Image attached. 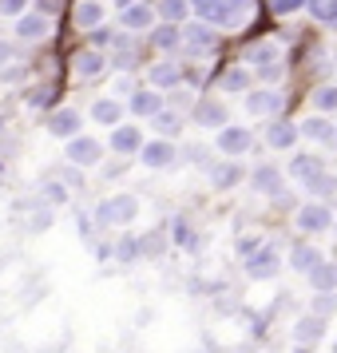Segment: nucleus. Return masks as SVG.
Segmentation results:
<instances>
[{
    "mask_svg": "<svg viewBox=\"0 0 337 353\" xmlns=\"http://www.w3.org/2000/svg\"><path fill=\"white\" fill-rule=\"evenodd\" d=\"M163 108H167V103H163V96L155 92V88H147V92H135V96H131V108H127V112L139 115V119H155Z\"/></svg>",
    "mask_w": 337,
    "mask_h": 353,
    "instance_id": "nucleus-13",
    "label": "nucleus"
},
{
    "mask_svg": "<svg viewBox=\"0 0 337 353\" xmlns=\"http://www.w3.org/2000/svg\"><path fill=\"white\" fill-rule=\"evenodd\" d=\"M305 0H270V8L278 12V17H289V12H298Z\"/></svg>",
    "mask_w": 337,
    "mask_h": 353,
    "instance_id": "nucleus-40",
    "label": "nucleus"
},
{
    "mask_svg": "<svg viewBox=\"0 0 337 353\" xmlns=\"http://www.w3.org/2000/svg\"><path fill=\"white\" fill-rule=\"evenodd\" d=\"M119 115H123V108L115 99H99L96 108H92V119L96 123H108V128H119Z\"/></svg>",
    "mask_w": 337,
    "mask_h": 353,
    "instance_id": "nucleus-30",
    "label": "nucleus"
},
{
    "mask_svg": "<svg viewBox=\"0 0 337 353\" xmlns=\"http://www.w3.org/2000/svg\"><path fill=\"white\" fill-rule=\"evenodd\" d=\"M305 191H309V194H318V199H325V194H334V191H337V175H329V171H325V175L314 179V183H309Z\"/></svg>",
    "mask_w": 337,
    "mask_h": 353,
    "instance_id": "nucleus-36",
    "label": "nucleus"
},
{
    "mask_svg": "<svg viewBox=\"0 0 337 353\" xmlns=\"http://www.w3.org/2000/svg\"><path fill=\"white\" fill-rule=\"evenodd\" d=\"M175 143L171 139H147L143 143V151H139V159H143V167L147 171H159V167H171L175 163Z\"/></svg>",
    "mask_w": 337,
    "mask_h": 353,
    "instance_id": "nucleus-6",
    "label": "nucleus"
},
{
    "mask_svg": "<svg viewBox=\"0 0 337 353\" xmlns=\"http://www.w3.org/2000/svg\"><path fill=\"white\" fill-rule=\"evenodd\" d=\"M115 4H119V8H131V0H115Z\"/></svg>",
    "mask_w": 337,
    "mask_h": 353,
    "instance_id": "nucleus-48",
    "label": "nucleus"
},
{
    "mask_svg": "<svg viewBox=\"0 0 337 353\" xmlns=\"http://www.w3.org/2000/svg\"><path fill=\"white\" fill-rule=\"evenodd\" d=\"M191 103V92H175V108H187Z\"/></svg>",
    "mask_w": 337,
    "mask_h": 353,
    "instance_id": "nucleus-46",
    "label": "nucleus"
},
{
    "mask_svg": "<svg viewBox=\"0 0 337 353\" xmlns=\"http://www.w3.org/2000/svg\"><path fill=\"white\" fill-rule=\"evenodd\" d=\"M302 131H298V123H286V119H278V123H270V131H266V143L274 147V151H286V147H294V139H298Z\"/></svg>",
    "mask_w": 337,
    "mask_h": 353,
    "instance_id": "nucleus-23",
    "label": "nucleus"
},
{
    "mask_svg": "<svg viewBox=\"0 0 337 353\" xmlns=\"http://www.w3.org/2000/svg\"><path fill=\"white\" fill-rule=\"evenodd\" d=\"M80 128H83V119H80L76 108H60V112H52V119H48V131L56 139H76Z\"/></svg>",
    "mask_w": 337,
    "mask_h": 353,
    "instance_id": "nucleus-8",
    "label": "nucleus"
},
{
    "mask_svg": "<svg viewBox=\"0 0 337 353\" xmlns=\"http://www.w3.org/2000/svg\"><path fill=\"white\" fill-rule=\"evenodd\" d=\"M151 44L159 52H171L183 44V28H175V24H159V28H151Z\"/></svg>",
    "mask_w": 337,
    "mask_h": 353,
    "instance_id": "nucleus-27",
    "label": "nucleus"
},
{
    "mask_svg": "<svg viewBox=\"0 0 337 353\" xmlns=\"http://www.w3.org/2000/svg\"><path fill=\"white\" fill-rule=\"evenodd\" d=\"M187 12H191V0H159L155 4V17H163V24H183L187 20Z\"/></svg>",
    "mask_w": 337,
    "mask_h": 353,
    "instance_id": "nucleus-26",
    "label": "nucleus"
},
{
    "mask_svg": "<svg viewBox=\"0 0 337 353\" xmlns=\"http://www.w3.org/2000/svg\"><path fill=\"white\" fill-rule=\"evenodd\" d=\"M72 68H76V76H80V80H99V72H103V56H99L96 48L76 52V60H72Z\"/></svg>",
    "mask_w": 337,
    "mask_h": 353,
    "instance_id": "nucleus-22",
    "label": "nucleus"
},
{
    "mask_svg": "<svg viewBox=\"0 0 337 353\" xmlns=\"http://www.w3.org/2000/svg\"><path fill=\"white\" fill-rule=\"evenodd\" d=\"M214 143H218V151H223V155H246V151L254 147V135H250L246 128H230V123H226L223 135H218Z\"/></svg>",
    "mask_w": 337,
    "mask_h": 353,
    "instance_id": "nucleus-9",
    "label": "nucleus"
},
{
    "mask_svg": "<svg viewBox=\"0 0 337 353\" xmlns=\"http://www.w3.org/2000/svg\"><path fill=\"white\" fill-rule=\"evenodd\" d=\"M194 119H198L203 128H226V108L223 103H198V108H194Z\"/></svg>",
    "mask_w": 337,
    "mask_h": 353,
    "instance_id": "nucleus-29",
    "label": "nucleus"
},
{
    "mask_svg": "<svg viewBox=\"0 0 337 353\" xmlns=\"http://www.w3.org/2000/svg\"><path fill=\"white\" fill-rule=\"evenodd\" d=\"M321 330H325V321L314 318V314H305V318L294 321V341L298 345H314V341H321Z\"/></svg>",
    "mask_w": 337,
    "mask_h": 353,
    "instance_id": "nucleus-24",
    "label": "nucleus"
},
{
    "mask_svg": "<svg viewBox=\"0 0 337 353\" xmlns=\"http://www.w3.org/2000/svg\"><path fill=\"white\" fill-rule=\"evenodd\" d=\"M99 155H103L99 139H88V135H76V139H68V159H72V163H80V167H92V163H99Z\"/></svg>",
    "mask_w": 337,
    "mask_h": 353,
    "instance_id": "nucleus-10",
    "label": "nucleus"
},
{
    "mask_svg": "<svg viewBox=\"0 0 337 353\" xmlns=\"http://www.w3.org/2000/svg\"><path fill=\"white\" fill-rule=\"evenodd\" d=\"M278 60H282V44L278 40H258V44H250V48L242 52V64L250 68H278Z\"/></svg>",
    "mask_w": 337,
    "mask_h": 353,
    "instance_id": "nucleus-5",
    "label": "nucleus"
},
{
    "mask_svg": "<svg viewBox=\"0 0 337 353\" xmlns=\"http://www.w3.org/2000/svg\"><path fill=\"white\" fill-rule=\"evenodd\" d=\"M24 8H28V0H0V12L4 17H24Z\"/></svg>",
    "mask_w": 337,
    "mask_h": 353,
    "instance_id": "nucleus-39",
    "label": "nucleus"
},
{
    "mask_svg": "<svg viewBox=\"0 0 337 353\" xmlns=\"http://www.w3.org/2000/svg\"><path fill=\"white\" fill-rule=\"evenodd\" d=\"M191 12L214 28H242L250 20V0H191Z\"/></svg>",
    "mask_w": 337,
    "mask_h": 353,
    "instance_id": "nucleus-1",
    "label": "nucleus"
},
{
    "mask_svg": "<svg viewBox=\"0 0 337 353\" xmlns=\"http://www.w3.org/2000/svg\"><path fill=\"white\" fill-rule=\"evenodd\" d=\"M223 92H246V88H250V76H246V72H242V68H230V72H223Z\"/></svg>",
    "mask_w": 337,
    "mask_h": 353,
    "instance_id": "nucleus-33",
    "label": "nucleus"
},
{
    "mask_svg": "<svg viewBox=\"0 0 337 353\" xmlns=\"http://www.w3.org/2000/svg\"><path fill=\"white\" fill-rule=\"evenodd\" d=\"M44 199L48 203H64V187L60 183H44Z\"/></svg>",
    "mask_w": 337,
    "mask_h": 353,
    "instance_id": "nucleus-44",
    "label": "nucleus"
},
{
    "mask_svg": "<svg viewBox=\"0 0 337 353\" xmlns=\"http://www.w3.org/2000/svg\"><path fill=\"white\" fill-rule=\"evenodd\" d=\"M289 175L298 179L302 187H309L314 179H321V175H325V167H321V159H318V155H294V163H289Z\"/></svg>",
    "mask_w": 337,
    "mask_h": 353,
    "instance_id": "nucleus-15",
    "label": "nucleus"
},
{
    "mask_svg": "<svg viewBox=\"0 0 337 353\" xmlns=\"http://www.w3.org/2000/svg\"><path fill=\"white\" fill-rule=\"evenodd\" d=\"M147 80H151V88H155V92H159V88H178L183 72H178V64L163 60V64H151V68H147Z\"/></svg>",
    "mask_w": 337,
    "mask_h": 353,
    "instance_id": "nucleus-18",
    "label": "nucleus"
},
{
    "mask_svg": "<svg viewBox=\"0 0 337 353\" xmlns=\"http://www.w3.org/2000/svg\"><path fill=\"white\" fill-rule=\"evenodd\" d=\"M8 60H12V44H4V40H0V64H8Z\"/></svg>",
    "mask_w": 337,
    "mask_h": 353,
    "instance_id": "nucleus-45",
    "label": "nucleus"
},
{
    "mask_svg": "<svg viewBox=\"0 0 337 353\" xmlns=\"http://www.w3.org/2000/svg\"><path fill=\"white\" fill-rule=\"evenodd\" d=\"M314 108H318L321 115L337 112V83H325V88H318V92H314Z\"/></svg>",
    "mask_w": 337,
    "mask_h": 353,
    "instance_id": "nucleus-32",
    "label": "nucleus"
},
{
    "mask_svg": "<svg viewBox=\"0 0 337 353\" xmlns=\"http://www.w3.org/2000/svg\"><path fill=\"white\" fill-rule=\"evenodd\" d=\"M183 52L194 56V60L214 56V52H218V36H214V28H210V24H187V28H183Z\"/></svg>",
    "mask_w": 337,
    "mask_h": 353,
    "instance_id": "nucleus-3",
    "label": "nucleus"
},
{
    "mask_svg": "<svg viewBox=\"0 0 337 353\" xmlns=\"http://www.w3.org/2000/svg\"><path fill=\"white\" fill-rule=\"evenodd\" d=\"M298 131H302L305 139H314V143H337V128L325 119V115H309V119H302Z\"/></svg>",
    "mask_w": 337,
    "mask_h": 353,
    "instance_id": "nucleus-12",
    "label": "nucleus"
},
{
    "mask_svg": "<svg viewBox=\"0 0 337 353\" xmlns=\"http://www.w3.org/2000/svg\"><path fill=\"white\" fill-rule=\"evenodd\" d=\"M112 151L115 155H135V151H143V131L131 128V123H119L112 131Z\"/></svg>",
    "mask_w": 337,
    "mask_h": 353,
    "instance_id": "nucleus-11",
    "label": "nucleus"
},
{
    "mask_svg": "<svg viewBox=\"0 0 337 353\" xmlns=\"http://www.w3.org/2000/svg\"><path fill=\"white\" fill-rule=\"evenodd\" d=\"M207 179L214 191H230L234 183H242V167L238 163H214V167H207Z\"/></svg>",
    "mask_w": 337,
    "mask_h": 353,
    "instance_id": "nucleus-16",
    "label": "nucleus"
},
{
    "mask_svg": "<svg viewBox=\"0 0 337 353\" xmlns=\"http://www.w3.org/2000/svg\"><path fill=\"white\" fill-rule=\"evenodd\" d=\"M309 314H314V318H329V314H337V294H318V298H314V302H309Z\"/></svg>",
    "mask_w": 337,
    "mask_h": 353,
    "instance_id": "nucleus-34",
    "label": "nucleus"
},
{
    "mask_svg": "<svg viewBox=\"0 0 337 353\" xmlns=\"http://www.w3.org/2000/svg\"><path fill=\"white\" fill-rule=\"evenodd\" d=\"M48 32H52L48 12H28V17L17 20V36H20V40H44Z\"/></svg>",
    "mask_w": 337,
    "mask_h": 353,
    "instance_id": "nucleus-14",
    "label": "nucleus"
},
{
    "mask_svg": "<svg viewBox=\"0 0 337 353\" xmlns=\"http://www.w3.org/2000/svg\"><path fill=\"white\" fill-rule=\"evenodd\" d=\"M242 266H246V274H250V278H258V282H262V278H274V274L282 270V258H278V250H274V246H262V250H258V254H250Z\"/></svg>",
    "mask_w": 337,
    "mask_h": 353,
    "instance_id": "nucleus-7",
    "label": "nucleus"
},
{
    "mask_svg": "<svg viewBox=\"0 0 337 353\" xmlns=\"http://www.w3.org/2000/svg\"><path fill=\"white\" fill-rule=\"evenodd\" d=\"M99 24H103V4H99V0H80V4H76V28L92 32Z\"/></svg>",
    "mask_w": 337,
    "mask_h": 353,
    "instance_id": "nucleus-25",
    "label": "nucleus"
},
{
    "mask_svg": "<svg viewBox=\"0 0 337 353\" xmlns=\"http://www.w3.org/2000/svg\"><path fill=\"white\" fill-rule=\"evenodd\" d=\"M135 214H139V199L135 194H115V199H103L96 207V219L103 226H127Z\"/></svg>",
    "mask_w": 337,
    "mask_h": 353,
    "instance_id": "nucleus-2",
    "label": "nucleus"
},
{
    "mask_svg": "<svg viewBox=\"0 0 337 353\" xmlns=\"http://www.w3.org/2000/svg\"><path fill=\"white\" fill-rule=\"evenodd\" d=\"M334 353H337V341H334Z\"/></svg>",
    "mask_w": 337,
    "mask_h": 353,
    "instance_id": "nucleus-49",
    "label": "nucleus"
},
{
    "mask_svg": "<svg viewBox=\"0 0 337 353\" xmlns=\"http://www.w3.org/2000/svg\"><path fill=\"white\" fill-rule=\"evenodd\" d=\"M321 262H325V258H321L318 246H309V242H298V246L289 250V266H294L298 274H309L314 266H321Z\"/></svg>",
    "mask_w": 337,
    "mask_h": 353,
    "instance_id": "nucleus-21",
    "label": "nucleus"
},
{
    "mask_svg": "<svg viewBox=\"0 0 337 353\" xmlns=\"http://www.w3.org/2000/svg\"><path fill=\"white\" fill-rule=\"evenodd\" d=\"M155 128H159L163 135H175V131H183V115L178 112H159L155 115Z\"/></svg>",
    "mask_w": 337,
    "mask_h": 353,
    "instance_id": "nucleus-35",
    "label": "nucleus"
},
{
    "mask_svg": "<svg viewBox=\"0 0 337 353\" xmlns=\"http://www.w3.org/2000/svg\"><path fill=\"white\" fill-rule=\"evenodd\" d=\"M135 254H139V242H131V239L119 242V262H131Z\"/></svg>",
    "mask_w": 337,
    "mask_h": 353,
    "instance_id": "nucleus-42",
    "label": "nucleus"
},
{
    "mask_svg": "<svg viewBox=\"0 0 337 353\" xmlns=\"http://www.w3.org/2000/svg\"><path fill=\"white\" fill-rule=\"evenodd\" d=\"M254 187L262 194H282V171L278 167H254Z\"/></svg>",
    "mask_w": 337,
    "mask_h": 353,
    "instance_id": "nucleus-28",
    "label": "nucleus"
},
{
    "mask_svg": "<svg viewBox=\"0 0 337 353\" xmlns=\"http://www.w3.org/2000/svg\"><path fill=\"white\" fill-rule=\"evenodd\" d=\"M282 108V96L270 92V88H262V92H246V112L250 115H274Z\"/></svg>",
    "mask_w": 337,
    "mask_h": 353,
    "instance_id": "nucleus-17",
    "label": "nucleus"
},
{
    "mask_svg": "<svg viewBox=\"0 0 337 353\" xmlns=\"http://www.w3.org/2000/svg\"><path fill=\"white\" fill-rule=\"evenodd\" d=\"M163 246H167V242H163L159 234H147V239H139V254H163Z\"/></svg>",
    "mask_w": 337,
    "mask_h": 353,
    "instance_id": "nucleus-38",
    "label": "nucleus"
},
{
    "mask_svg": "<svg viewBox=\"0 0 337 353\" xmlns=\"http://www.w3.org/2000/svg\"><path fill=\"white\" fill-rule=\"evenodd\" d=\"M119 24H123V28H131V32H143V28H151V24H155V8H147V4H131V8H123V12H119Z\"/></svg>",
    "mask_w": 337,
    "mask_h": 353,
    "instance_id": "nucleus-19",
    "label": "nucleus"
},
{
    "mask_svg": "<svg viewBox=\"0 0 337 353\" xmlns=\"http://www.w3.org/2000/svg\"><path fill=\"white\" fill-rule=\"evenodd\" d=\"M171 239L178 242V246H194V230L183 219H175V226H171Z\"/></svg>",
    "mask_w": 337,
    "mask_h": 353,
    "instance_id": "nucleus-37",
    "label": "nucleus"
},
{
    "mask_svg": "<svg viewBox=\"0 0 337 353\" xmlns=\"http://www.w3.org/2000/svg\"><path fill=\"white\" fill-rule=\"evenodd\" d=\"M17 76H20L17 68H4V72H0V80H4V83H12V80H17Z\"/></svg>",
    "mask_w": 337,
    "mask_h": 353,
    "instance_id": "nucleus-47",
    "label": "nucleus"
},
{
    "mask_svg": "<svg viewBox=\"0 0 337 353\" xmlns=\"http://www.w3.org/2000/svg\"><path fill=\"white\" fill-rule=\"evenodd\" d=\"M294 223L302 234H325L329 226H334V210L325 207V203H305L298 214H294Z\"/></svg>",
    "mask_w": 337,
    "mask_h": 353,
    "instance_id": "nucleus-4",
    "label": "nucleus"
},
{
    "mask_svg": "<svg viewBox=\"0 0 337 353\" xmlns=\"http://www.w3.org/2000/svg\"><path fill=\"white\" fill-rule=\"evenodd\" d=\"M305 278H309V286L318 290V294H337V262H321Z\"/></svg>",
    "mask_w": 337,
    "mask_h": 353,
    "instance_id": "nucleus-20",
    "label": "nucleus"
},
{
    "mask_svg": "<svg viewBox=\"0 0 337 353\" xmlns=\"http://www.w3.org/2000/svg\"><path fill=\"white\" fill-rule=\"evenodd\" d=\"M305 8L318 24H337V0H305Z\"/></svg>",
    "mask_w": 337,
    "mask_h": 353,
    "instance_id": "nucleus-31",
    "label": "nucleus"
},
{
    "mask_svg": "<svg viewBox=\"0 0 337 353\" xmlns=\"http://www.w3.org/2000/svg\"><path fill=\"white\" fill-rule=\"evenodd\" d=\"M258 250H262V242H258V239H238V254H242V258L258 254Z\"/></svg>",
    "mask_w": 337,
    "mask_h": 353,
    "instance_id": "nucleus-43",
    "label": "nucleus"
},
{
    "mask_svg": "<svg viewBox=\"0 0 337 353\" xmlns=\"http://www.w3.org/2000/svg\"><path fill=\"white\" fill-rule=\"evenodd\" d=\"M52 99H56L52 88H36L32 96H28V103H32V108H44V103H52Z\"/></svg>",
    "mask_w": 337,
    "mask_h": 353,
    "instance_id": "nucleus-41",
    "label": "nucleus"
}]
</instances>
